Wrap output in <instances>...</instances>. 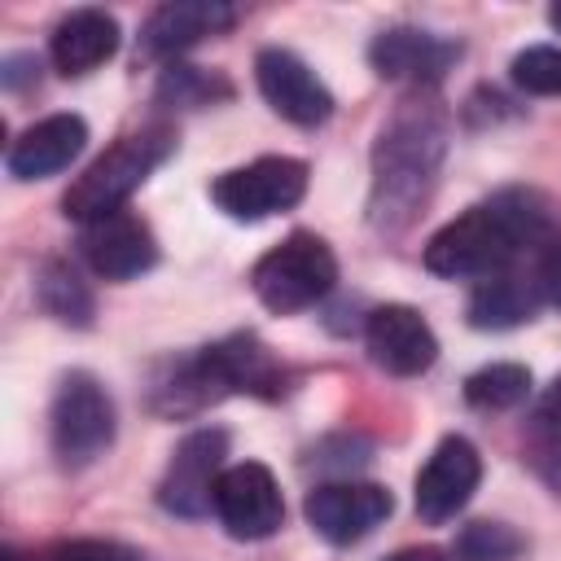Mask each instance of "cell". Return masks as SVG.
Listing matches in <instances>:
<instances>
[{
    "label": "cell",
    "mask_w": 561,
    "mask_h": 561,
    "mask_svg": "<svg viewBox=\"0 0 561 561\" xmlns=\"http://www.w3.org/2000/svg\"><path fill=\"white\" fill-rule=\"evenodd\" d=\"M557 237L552 202L535 188H500L443 224L425 245V267L447 280H482L513 267L522 254H539Z\"/></svg>",
    "instance_id": "obj_1"
},
{
    "label": "cell",
    "mask_w": 561,
    "mask_h": 561,
    "mask_svg": "<svg viewBox=\"0 0 561 561\" xmlns=\"http://www.w3.org/2000/svg\"><path fill=\"white\" fill-rule=\"evenodd\" d=\"M447 153V114L434 96H408L381 123L373 145V188L368 219L381 232H403L430 202L438 167Z\"/></svg>",
    "instance_id": "obj_2"
},
{
    "label": "cell",
    "mask_w": 561,
    "mask_h": 561,
    "mask_svg": "<svg viewBox=\"0 0 561 561\" xmlns=\"http://www.w3.org/2000/svg\"><path fill=\"white\" fill-rule=\"evenodd\" d=\"M175 153V131L171 127H140L118 136L61 197V210L79 224L105 219L114 210H123V202Z\"/></svg>",
    "instance_id": "obj_3"
},
{
    "label": "cell",
    "mask_w": 561,
    "mask_h": 561,
    "mask_svg": "<svg viewBox=\"0 0 561 561\" xmlns=\"http://www.w3.org/2000/svg\"><path fill=\"white\" fill-rule=\"evenodd\" d=\"M333 280H337V259L316 232H289L250 272L259 302L276 316H294V311L316 307L333 289Z\"/></svg>",
    "instance_id": "obj_4"
},
{
    "label": "cell",
    "mask_w": 561,
    "mask_h": 561,
    "mask_svg": "<svg viewBox=\"0 0 561 561\" xmlns=\"http://www.w3.org/2000/svg\"><path fill=\"white\" fill-rule=\"evenodd\" d=\"M48 434H53V456L61 469H83L96 456H105V447L114 443V399L92 373L75 368L57 381Z\"/></svg>",
    "instance_id": "obj_5"
},
{
    "label": "cell",
    "mask_w": 561,
    "mask_h": 561,
    "mask_svg": "<svg viewBox=\"0 0 561 561\" xmlns=\"http://www.w3.org/2000/svg\"><path fill=\"white\" fill-rule=\"evenodd\" d=\"M302 193H307V162L285 158V153L254 158L250 167L224 171V175L210 184L215 206H219L228 219H241V224L280 215V210L298 206Z\"/></svg>",
    "instance_id": "obj_6"
},
{
    "label": "cell",
    "mask_w": 561,
    "mask_h": 561,
    "mask_svg": "<svg viewBox=\"0 0 561 561\" xmlns=\"http://www.w3.org/2000/svg\"><path fill=\"white\" fill-rule=\"evenodd\" d=\"M224 456H228V434L219 425L193 430L175 443L167 473L158 482V504L175 517H202L215 500V482L224 473Z\"/></svg>",
    "instance_id": "obj_7"
},
{
    "label": "cell",
    "mask_w": 561,
    "mask_h": 561,
    "mask_svg": "<svg viewBox=\"0 0 561 561\" xmlns=\"http://www.w3.org/2000/svg\"><path fill=\"white\" fill-rule=\"evenodd\" d=\"M219 526L232 535V539H267L280 530L285 522V500H280V486L272 478L267 465L259 460H241V465H228L215 482V500H210Z\"/></svg>",
    "instance_id": "obj_8"
},
{
    "label": "cell",
    "mask_w": 561,
    "mask_h": 561,
    "mask_svg": "<svg viewBox=\"0 0 561 561\" xmlns=\"http://www.w3.org/2000/svg\"><path fill=\"white\" fill-rule=\"evenodd\" d=\"M390 508L394 500L377 482H320L316 491H307V504H302L311 530L333 548H346L373 535L390 517Z\"/></svg>",
    "instance_id": "obj_9"
},
{
    "label": "cell",
    "mask_w": 561,
    "mask_h": 561,
    "mask_svg": "<svg viewBox=\"0 0 561 561\" xmlns=\"http://www.w3.org/2000/svg\"><path fill=\"white\" fill-rule=\"evenodd\" d=\"M478 478H482L478 447L469 438H460V434H447L430 451L421 473H416V495H412L416 500V517L430 522V526L451 522L469 504V495L478 491Z\"/></svg>",
    "instance_id": "obj_10"
},
{
    "label": "cell",
    "mask_w": 561,
    "mask_h": 561,
    "mask_svg": "<svg viewBox=\"0 0 561 561\" xmlns=\"http://www.w3.org/2000/svg\"><path fill=\"white\" fill-rule=\"evenodd\" d=\"M254 79L263 101L294 127H320L333 114V92L316 79V70L289 48H263L254 57Z\"/></svg>",
    "instance_id": "obj_11"
},
{
    "label": "cell",
    "mask_w": 561,
    "mask_h": 561,
    "mask_svg": "<svg viewBox=\"0 0 561 561\" xmlns=\"http://www.w3.org/2000/svg\"><path fill=\"white\" fill-rule=\"evenodd\" d=\"M364 346H368L373 364L386 368L390 377H421L438 359L434 329L425 324V316L416 307H403V302H386V307L368 311Z\"/></svg>",
    "instance_id": "obj_12"
},
{
    "label": "cell",
    "mask_w": 561,
    "mask_h": 561,
    "mask_svg": "<svg viewBox=\"0 0 561 561\" xmlns=\"http://www.w3.org/2000/svg\"><path fill=\"white\" fill-rule=\"evenodd\" d=\"M79 250H83L88 267L105 280H131L158 263V241H153L149 224L131 210H114L105 219L83 224Z\"/></svg>",
    "instance_id": "obj_13"
},
{
    "label": "cell",
    "mask_w": 561,
    "mask_h": 561,
    "mask_svg": "<svg viewBox=\"0 0 561 561\" xmlns=\"http://www.w3.org/2000/svg\"><path fill=\"white\" fill-rule=\"evenodd\" d=\"M460 57V44L456 39H443L434 31H421V26H390L381 35H373L368 44V61L381 79H394V83H438Z\"/></svg>",
    "instance_id": "obj_14"
},
{
    "label": "cell",
    "mask_w": 561,
    "mask_h": 561,
    "mask_svg": "<svg viewBox=\"0 0 561 561\" xmlns=\"http://www.w3.org/2000/svg\"><path fill=\"white\" fill-rule=\"evenodd\" d=\"M237 22V9L224 0H171L158 4L140 26V53L145 57H175L206 35H219Z\"/></svg>",
    "instance_id": "obj_15"
},
{
    "label": "cell",
    "mask_w": 561,
    "mask_h": 561,
    "mask_svg": "<svg viewBox=\"0 0 561 561\" xmlns=\"http://www.w3.org/2000/svg\"><path fill=\"white\" fill-rule=\"evenodd\" d=\"M88 145V123L79 114H48L31 123L13 145H9V175L13 180H48L66 171Z\"/></svg>",
    "instance_id": "obj_16"
},
{
    "label": "cell",
    "mask_w": 561,
    "mask_h": 561,
    "mask_svg": "<svg viewBox=\"0 0 561 561\" xmlns=\"http://www.w3.org/2000/svg\"><path fill=\"white\" fill-rule=\"evenodd\" d=\"M118 53V22L105 9H75L53 26L48 57L66 79L92 75Z\"/></svg>",
    "instance_id": "obj_17"
},
{
    "label": "cell",
    "mask_w": 561,
    "mask_h": 561,
    "mask_svg": "<svg viewBox=\"0 0 561 561\" xmlns=\"http://www.w3.org/2000/svg\"><path fill=\"white\" fill-rule=\"evenodd\" d=\"M543 307V294H539V280H535V263L530 267H504V272H491L482 280H473V294H469V324L473 329H517L526 324L535 311Z\"/></svg>",
    "instance_id": "obj_18"
},
{
    "label": "cell",
    "mask_w": 561,
    "mask_h": 561,
    "mask_svg": "<svg viewBox=\"0 0 561 561\" xmlns=\"http://www.w3.org/2000/svg\"><path fill=\"white\" fill-rule=\"evenodd\" d=\"M206 351H210L215 373H219L228 394H259V399H280L285 394V364L254 333H232V337H224Z\"/></svg>",
    "instance_id": "obj_19"
},
{
    "label": "cell",
    "mask_w": 561,
    "mask_h": 561,
    "mask_svg": "<svg viewBox=\"0 0 561 561\" xmlns=\"http://www.w3.org/2000/svg\"><path fill=\"white\" fill-rule=\"evenodd\" d=\"M522 456L561 495V399L543 394L530 408V416L522 425Z\"/></svg>",
    "instance_id": "obj_20"
},
{
    "label": "cell",
    "mask_w": 561,
    "mask_h": 561,
    "mask_svg": "<svg viewBox=\"0 0 561 561\" xmlns=\"http://www.w3.org/2000/svg\"><path fill=\"white\" fill-rule=\"evenodd\" d=\"M35 289H39V302L53 320L61 324H75V329H88L92 324V289L79 280V272L61 259H48L35 276Z\"/></svg>",
    "instance_id": "obj_21"
},
{
    "label": "cell",
    "mask_w": 561,
    "mask_h": 561,
    "mask_svg": "<svg viewBox=\"0 0 561 561\" xmlns=\"http://www.w3.org/2000/svg\"><path fill=\"white\" fill-rule=\"evenodd\" d=\"M465 399L478 412H508L530 399V368L522 364H486L465 377Z\"/></svg>",
    "instance_id": "obj_22"
},
{
    "label": "cell",
    "mask_w": 561,
    "mask_h": 561,
    "mask_svg": "<svg viewBox=\"0 0 561 561\" xmlns=\"http://www.w3.org/2000/svg\"><path fill=\"white\" fill-rule=\"evenodd\" d=\"M228 92L232 88L219 75H206L202 66H180V61H171L158 79V105H171V110H197Z\"/></svg>",
    "instance_id": "obj_23"
},
{
    "label": "cell",
    "mask_w": 561,
    "mask_h": 561,
    "mask_svg": "<svg viewBox=\"0 0 561 561\" xmlns=\"http://www.w3.org/2000/svg\"><path fill=\"white\" fill-rule=\"evenodd\" d=\"M522 535L504 522H469L456 535V557L460 561H513L522 552Z\"/></svg>",
    "instance_id": "obj_24"
},
{
    "label": "cell",
    "mask_w": 561,
    "mask_h": 561,
    "mask_svg": "<svg viewBox=\"0 0 561 561\" xmlns=\"http://www.w3.org/2000/svg\"><path fill=\"white\" fill-rule=\"evenodd\" d=\"M513 83L535 96H561V48L535 44L513 57Z\"/></svg>",
    "instance_id": "obj_25"
},
{
    "label": "cell",
    "mask_w": 561,
    "mask_h": 561,
    "mask_svg": "<svg viewBox=\"0 0 561 561\" xmlns=\"http://www.w3.org/2000/svg\"><path fill=\"white\" fill-rule=\"evenodd\" d=\"M39 561H140V552L110 543V539H70V543L48 548Z\"/></svg>",
    "instance_id": "obj_26"
},
{
    "label": "cell",
    "mask_w": 561,
    "mask_h": 561,
    "mask_svg": "<svg viewBox=\"0 0 561 561\" xmlns=\"http://www.w3.org/2000/svg\"><path fill=\"white\" fill-rule=\"evenodd\" d=\"M535 280H539L543 302L561 307V237H552V241L535 254Z\"/></svg>",
    "instance_id": "obj_27"
},
{
    "label": "cell",
    "mask_w": 561,
    "mask_h": 561,
    "mask_svg": "<svg viewBox=\"0 0 561 561\" xmlns=\"http://www.w3.org/2000/svg\"><path fill=\"white\" fill-rule=\"evenodd\" d=\"M386 561H451V552H443V548H434V543H421V548H399V552H390Z\"/></svg>",
    "instance_id": "obj_28"
},
{
    "label": "cell",
    "mask_w": 561,
    "mask_h": 561,
    "mask_svg": "<svg viewBox=\"0 0 561 561\" xmlns=\"http://www.w3.org/2000/svg\"><path fill=\"white\" fill-rule=\"evenodd\" d=\"M548 22H552V26L561 31V4H552V9H548Z\"/></svg>",
    "instance_id": "obj_29"
},
{
    "label": "cell",
    "mask_w": 561,
    "mask_h": 561,
    "mask_svg": "<svg viewBox=\"0 0 561 561\" xmlns=\"http://www.w3.org/2000/svg\"><path fill=\"white\" fill-rule=\"evenodd\" d=\"M548 394H552V399H561V377H557V381L548 386Z\"/></svg>",
    "instance_id": "obj_30"
}]
</instances>
